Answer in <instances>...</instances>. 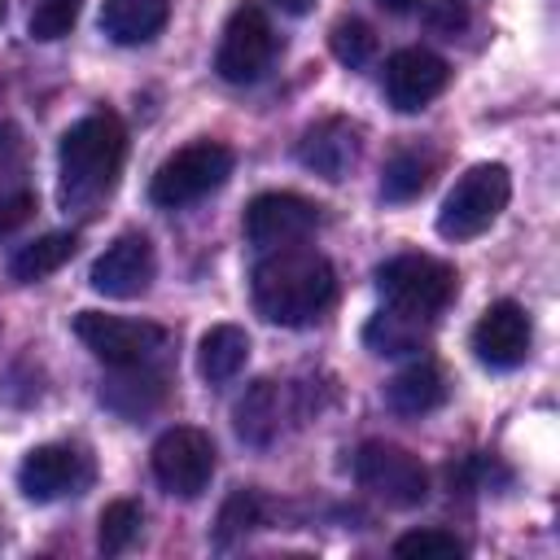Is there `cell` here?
<instances>
[{
	"label": "cell",
	"mask_w": 560,
	"mask_h": 560,
	"mask_svg": "<svg viewBox=\"0 0 560 560\" xmlns=\"http://www.w3.org/2000/svg\"><path fill=\"white\" fill-rule=\"evenodd\" d=\"M276 57V31L267 22V13L258 4H241L232 9L219 52H214V70L223 83H258L267 74Z\"/></svg>",
	"instance_id": "obj_9"
},
{
	"label": "cell",
	"mask_w": 560,
	"mask_h": 560,
	"mask_svg": "<svg viewBox=\"0 0 560 560\" xmlns=\"http://www.w3.org/2000/svg\"><path fill=\"white\" fill-rule=\"evenodd\" d=\"M280 424H284V389L276 381H254L236 407H232V429L241 442L249 446H271L280 438Z\"/></svg>",
	"instance_id": "obj_16"
},
{
	"label": "cell",
	"mask_w": 560,
	"mask_h": 560,
	"mask_svg": "<svg viewBox=\"0 0 560 560\" xmlns=\"http://www.w3.org/2000/svg\"><path fill=\"white\" fill-rule=\"evenodd\" d=\"M0 18H4V0H0Z\"/></svg>",
	"instance_id": "obj_33"
},
{
	"label": "cell",
	"mask_w": 560,
	"mask_h": 560,
	"mask_svg": "<svg viewBox=\"0 0 560 560\" xmlns=\"http://www.w3.org/2000/svg\"><path fill=\"white\" fill-rule=\"evenodd\" d=\"M249 293H254V311L267 324L306 328L332 306L337 276L324 254L280 245L267 258H258V267L249 271Z\"/></svg>",
	"instance_id": "obj_1"
},
{
	"label": "cell",
	"mask_w": 560,
	"mask_h": 560,
	"mask_svg": "<svg viewBox=\"0 0 560 560\" xmlns=\"http://www.w3.org/2000/svg\"><path fill=\"white\" fill-rule=\"evenodd\" d=\"M92 486V459L79 446L66 442H44L35 451H26V459L18 464V490L31 503H52L66 494H83Z\"/></svg>",
	"instance_id": "obj_10"
},
{
	"label": "cell",
	"mask_w": 560,
	"mask_h": 560,
	"mask_svg": "<svg viewBox=\"0 0 560 560\" xmlns=\"http://www.w3.org/2000/svg\"><path fill=\"white\" fill-rule=\"evenodd\" d=\"M529 341H534V324H529L525 306L512 302V298L490 302L481 311V319L472 324V350H477V359L486 368H499V372L521 368L525 354H529Z\"/></svg>",
	"instance_id": "obj_13"
},
{
	"label": "cell",
	"mask_w": 560,
	"mask_h": 560,
	"mask_svg": "<svg viewBox=\"0 0 560 560\" xmlns=\"http://www.w3.org/2000/svg\"><path fill=\"white\" fill-rule=\"evenodd\" d=\"M140 525H144L140 503H131V499H114V503H105V512H101V529H96L101 551H105V556H122V551L140 538Z\"/></svg>",
	"instance_id": "obj_25"
},
{
	"label": "cell",
	"mask_w": 560,
	"mask_h": 560,
	"mask_svg": "<svg viewBox=\"0 0 560 560\" xmlns=\"http://www.w3.org/2000/svg\"><path fill=\"white\" fill-rule=\"evenodd\" d=\"M271 4H280L284 13H306V9L315 4V0H271Z\"/></svg>",
	"instance_id": "obj_32"
},
{
	"label": "cell",
	"mask_w": 560,
	"mask_h": 560,
	"mask_svg": "<svg viewBox=\"0 0 560 560\" xmlns=\"http://www.w3.org/2000/svg\"><path fill=\"white\" fill-rule=\"evenodd\" d=\"M446 79H451V66L429 48H398L385 61V96L402 114L424 109L446 88Z\"/></svg>",
	"instance_id": "obj_14"
},
{
	"label": "cell",
	"mask_w": 560,
	"mask_h": 560,
	"mask_svg": "<svg viewBox=\"0 0 560 560\" xmlns=\"http://www.w3.org/2000/svg\"><path fill=\"white\" fill-rule=\"evenodd\" d=\"M424 324L429 319H420V315H407V311H376L372 319H368V328H363V346L372 350V354H385V359H394V354H411V350H420V341H424Z\"/></svg>",
	"instance_id": "obj_22"
},
{
	"label": "cell",
	"mask_w": 560,
	"mask_h": 560,
	"mask_svg": "<svg viewBox=\"0 0 560 560\" xmlns=\"http://www.w3.org/2000/svg\"><path fill=\"white\" fill-rule=\"evenodd\" d=\"M319 228V206L298 192H258L245 206V236L258 249L298 245Z\"/></svg>",
	"instance_id": "obj_11"
},
{
	"label": "cell",
	"mask_w": 560,
	"mask_h": 560,
	"mask_svg": "<svg viewBox=\"0 0 560 560\" xmlns=\"http://www.w3.org/2000/svg\"><path fill=\"white\" fill-rule=\"evenodd\" d=\"M149 464L166 494L197 499V494H206V486L214 477V442H210V433H201L192 424H175L153 442Z\"/></svg>",
	"instance_id": "obj_8"
},
{
	"label": "cell",
	"mask_w": 560,
	"mask_h": 560,
	"mask_svg": "<svg viewBox=\"0 0 560 560\" xmlns=\"http://www.w3.org/2000/svg\"><path fill=\"white\" fill-rule=\"evenodd\" d=\"M79 22V0H31V13H26V31L31 39H61L70 35V26Z\"/></svg>",
	"instance_id": "obj_27"
},
{
	"label": "cell",
	"mask_w": 560,
	"mask_h": 560,
	"mask_svg": "<svg viewBox=\"0 0 560 560\" xmlns=\"http://www.w3.org/2000/svg\"><path fill=\"white\" fill-rule=\"evenodd\" d=\"M31 214H35V192H26V188L0 192V236L18 232V228H22Z\"/></svg>",
	"instance_id": "obj_29"
},
{
	"label": "cell",
	"mask_w": 560,
	"mask_h": 560,
	"mask_svg": "<svg viewBox=\"0 0 560 560\" xmlns=\"http://www.w3.org/2000/svg\"><path fill=\"white\" fill-rule=\"evenodd\" d=\"M74 337L105 363V368H140L166 346V328L149 319L105 315V311H79Z\"/></svg>",
	"instance_id": "obj_7"
},
{
	"label": "cell",
	"mask_w": 560,
	"mask_h": 560,
	"mask_svg": "<svg viewBox=\"0 0 560 560\" xmlns=\"http://www.w3.org/2000/svg\"><path fill=\"white\" fill-rule=\"evenodd\" d=\"M127 158V127L114 109H96L79 118L57 149L61 162V206L66 210H88L101 197L114 192L118 171Z\"/></svg>",
	"instance_id": "obj_2"
},
{
	"label": "cell",
	"mask_w": 560,
	"mask_h": 560,
	"mask_svg": "<svg viewBox=\"0 0 560 560\" xmlns=\"http://www.w3.org/2000/svg\"><path fill=\"white\" fill-rule=\"evenodd\" d=\"M162 394H166L162 372H149L140 363V368H118V376L101 389V402L114 407L118 416H131L136 420V416H149L162 402Z\"/></svg>",
	"instance_id": "obj_21"
},
{
	"label": "cell",
	"mask_w": 560,
	"mask_h": 560,
	"mask_svg": "<svg viewBox=\"0 0 560 560\" xmlns=\"http://www.w3.org/2000/svg\"><path fill=\"white\" fill-rule=\"evenodd\" d=\"M354 481L368 494H376L381 503H389V508H416V503L429 499L424 464L407 446L381 442V438H372V442H363L354 451Z\"/></svg>",
	"instance_id": "obj_6"
},
{
	"label": "cell",
	"mask_w": 560,
	"mask_h": 560,
	"mask_svg": "<svg viewBox=\"0 0 560 560\" xmlns=\"http://www.w3.org/2000/svg\"><path fill=\"white\" fill-rule=\"evenodd\" d=\"M385 402L398 411V416H429L446 402V376L438 363L429 359H416L407 363L389 385H385Z\"/></svg>",
	"instance_id": "obj_17"
},
{
	"label": "cell",
	"mask_w": 560,
	"mask_h": 560,
	"mask_svg": "<svg viewBox=\"0 0 560 560\" xmlns=\"http://www.w3.org/2000/svg\"><path fill=\"white\" fill-rule=\"evenodd\" d=\"M381 9H389V13H407V9H416L420 0H376Z\"/></svg>",
	"instance_id": "obj_31"
},
{
	"label": "cell",
	"mask_w": 560,
	"mask_h": 560,
	"mask_svg": "<svg viewBox=\"0 0 560 560\" xmlns=\"http://www.w3.org/2000/svg\"><path fill=\"white\" fill-rule=\"evenodd\" d=\"M508 197H512L508 166L503 162H477L446 192V201L438 210V232L446 241H472V236H481L503 214Z\"/></svg>",
	"instance_id": "obj_3"
},
{
	"label": "cell",
	"mask_w": 560,
	"mask_h": 560,
	"mask_svg": "<svg viewBox=\"0 0 560 560\" xmlns=\"http://www.w3.org/2000/svg\"><path fill=\"white\" fill-rule=\"evenodd\" d=\"M359 153H363V131H359V122H350V118H319V122L306 127L302 140H298V162H302L306 171L324 175L328 184H341V179L354 171Z\"/></svg>",
	"instance_id": "obj_15"
},
{
	"label": "cell",
	"mask_w": 560,
	"mask_h": 560,
	"mask_svg": "<svg viewBox=\"0 0 560 560\" xmlns=\"http://www.w3.org/2000/svg\"><path fill=\"white\" fill-rule=\"evenodd\" d=\"M267 525V499L258 490H232L219 508V521H214V542L219 547H232L236 538H245L249 529Z\"/></svg>",
	"instance_id": "obj_24"
},
{
	"label": "cell",
	"mask_w": 560,
	"mask_h": 560,
	"mask_svg": "<svg viewBox=\"0 0 560 560\" xmlns=\"http://www.w3.org/2000/svg\"><path fill=\"white\" fill-rule=\"evenodd\" d=\"M249 363V332L241 324H214L197 346V368L210 385H228Z\"/></svg>",
	"instance_id": "obj_19"
},
{
	"label": "cell",
	"mask_w": 560,
	"mask_h": 560,
	"mask_svg": "<svg viewBox=\"0 0 560 560\" xmlns=\"http://www.w3.org/2000/svg\"><path fill=\"white\" fill-rule=\"evenodd\" d=\"M232 175V149L219 140H192L184 149H175L149 179V197L162 210H179L201 201L206 192H214L223 179Z\"/></svg>",
	"instance_id": "obj_4"
},
{
	"label": "cell",
	"mask_w": 560,
	"mask_h": 560,
	"mask_svg": "<svg viewBox=\"0 0 560 560\" xmlns=\"http://www.w3.org/2000/svg\"><path fill=\"white\" fill-rule=\"evenodd\" d=\"M166 18H171V0H105L101 4V31L127 48L162 35Z\"/></svg>",
	"instance_id": "obj_18"
},
{
	"label": "cell",
	"mask_w": 560,
	"mask_h": 560,
	"mask_svg": "<svg viewBox=\"0 0 560 560\" xmlns=\"http://www.w3.org/2000/svg\"><path fill=\"white\" fill-rule=\"evenodd\" d=\"M429 26H433V31H446V35L464 31V26H468L464 0H433V4H429Z\"/></svg>",
	"instance_id": "obj_30"
},
{
	"label": "cell",
	"mask_w": 560,
	"mask_h": 560,
	"mask_svg": "<svg viewBox=\"0 0 560 560\" xmlns=\"http://www.w3.org/2000/svg\"><path fill=\"white\" fill-rule=\"evenodd\" d=\"M79 249V236L74 232H48V236H35L31 245H22L13 258H9V276L18 284H39L44 276L61 271Z\"/></svg>",
	"instance_id": "obj_20"
},
{
	"label": "cell",
	"mask_w": 560,
	"mask_h": 560,
	"mask_svg": "<svg viewBox=\"0 0 560 560\" xmlns=\"http://www.w3.org/2000/svg\"><path fill=\"white\" fill-rule=\"evenodd\" d=\"M429 179H433V153L398 149L381 171V197L385 201H411L429 188Z\"/></svg>",
	"instance_id": "obj_23"
},
{
	"label": "cell",
	"mask_w": 560,
	"mask_h": 560,
	"mask_svg": "<svg viewBox=\"0 0 560 560\" xmlns=\"http://www.w3.org/2000/svg\"><path fill=\"white\" fill-rule=\"evenodd\" d=\"M394 556H402V560H451V556H464V542L446 529H411L394 542Z\"/></svg>",
	"instance_id": "obj_28"
},
{
	"label": "cell",
	"mask_w": 560,
	"mask_h": 560,
	"mask_svg": "<svg viewBox=\"0 0 560 560\" xmlns=\"http://www.w3.org/2000/svg\"><path fill=\"white\" fill-rule=\"evenodd\" d=\"M328 48H332V57H337L341 66L359 70V66H368V61L376 57V31H372L363 18H341V22L332 26V35H328Z\"/></svg>",
	"instance_id": "obj_26"
},
{
	"label": "cell",
	"mask_w": 560,
	"mask_h": 560,
	"mask_svg": "<svg viewBox=\"0 0 560 560\" xmlns=\"http://www.w3.org/2000/svg\"><path fill=\"white\" fill-rule=\"evenodd\" d=\"M455 267L433 254H398L376 267V289L394 311L433 319L455 298Z\"/></svg>",
	"instance_id": "obj_5"
},
{
	"label": "cell",
	"mask_w": 560,
	"mask_h": 560,
	"mask_svg": "<svg viewBox=\"0 0 560 560\" xmlns=\"http://www.w3.org/2000/svg\"><path fill=\"white\" fill-rule=\"evenodd\" d=\"M158 276V254H153V241L144 232H122L114 245H105V254L92 262L88 280L96 293L105 298H140Z\"/></svg>",
	"instance_id": "obj_12"
}]
</instances>
